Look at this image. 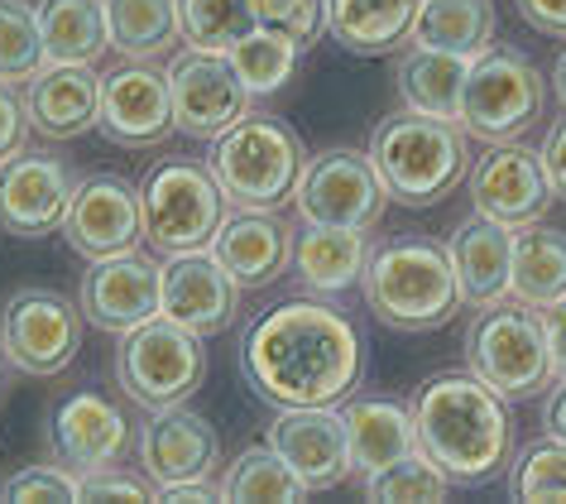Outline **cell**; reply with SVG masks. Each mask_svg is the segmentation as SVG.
<instances>
[{
	"label": "cell",
	"mask_w": 566,
	"mask_h": 504,
	"mask_svg": "<svg viewBox=\"0 0 566 504\" xmlns=\"http://www.w3.org/2000/svg\"><path fill=\"white\" fill-rule=\"evenodd\" d=\"M240 375L274 409L346 403L365 375V342L356 322L317 293L283 298L240 336Z\"/></svg>",
	"instance_id": "obj_1"
},
{
	"label": "cell",
	"mask_w": 566,
	"mask_h": 504,
	"mask_svg": "<svg viewBox=\"0 0 566 504\" xmlns=\"http://www.w3.org/2000/svg\"><path fill=\"white\" fill-rule=\"evenodd\" d=\"M537 159H543V168H547L552 192L566 202V111H562V120L543 135V149H537Z\"/></svg>",
	"instance_id": "obj_43"
},
{
	"label": "cell",
	"mask_w": 566,
	"mask_h": 504,
	"mask_svg": "<svg viewBox=\"0 0 566 504\" xmlns=\"http://www.w3.org/2000/svg\"><path fill=\"white\" fill-rule=\"evenodd\" d=\"M226 59H231L235 77L245 82L250 96H274V92H283L293 82V67H298L303 53L293 49L283 34L260 30V24H254V30L240 39V44L226 53Z\"/></svg>",
	"instance_id": "obj_34"
},
{
	"label": "cell",
	"mask_w": 566,
	"mask_h": 504,
	"mask_svg": "<svg viewBox=\"0 0 566 504\" xmlns=\"http://www.w3.org/2000/svg\"><path fill=\"white\" fill-rule=\"evenodd\" d=\"M509 298L528 307H552L566 298V231L533 221L514 231V264H509Z\"/></svg>",
	"instance_id": "obj_28"
},
{
	"label": "cell",
	"mask_w": 566,
	"mask_h": 504,
	"mask_svg": "<svg viewBox=\"0 0 566 504\" xmlns=\"http://www.w3.org/2000/svg\"><path fill=\"white\" fill-rule=\"evenodd\" d=\"M547 87L533 59L514 44H490L471 59L461 92V130L485 145H509L528 135V125L543 116Z\"/></svg>",
	"instance_id": "obj_9"
},
{
	"label": "cell",
	"mask_w": 566,
	"mask_h": 504,
	"mask_svg": "<svg viewBox=\"0 0 566 504\" xmlns=\"http://www.w3.org/2000/svg\"><path fill=\"white\" fill-rule=\"evenodd\" d=\"M264 442L289 461L293 471L307 481V490H336L356 475L350 461V438L346 418L336 403H307V409H279L269 423Z\"/></svg>",
	"instance_id": "obj_20"
},
{
	"label": "cell",
	"mask_w": 566,
	"mask_h": 504,
	"mask_svg": "<svg viewBox=\"0 0 566 504\" xmlns=\"http://www.w3.org/2000/svg\"><path fill=\"white\" fill-rule=\"evenodd\" d=\"M77 303L87 327L125 336L139 322L164 313V260L154 250L149 255L130 250V255H116V260H92L77 284Z\"/></svg>",
	"instance_id": "obj_16"
},
{
	"label": "cell",
	"mask_w": 566,
	"mask_h": 504,
	"mask_svg": "<svg viewBox=\"0 0 566 504\" xmlns=\"http://www.w3.org/2000/svg\"><path fill=\"white\" fill-rule=\"evenodd\" d=\"M168 67V92H174V125L192 139H217L226 125H235L250 111L254 96L245 82L235 77V67L217 49H188L182 44Z\"/></svg>",
	"instance_id": "obj_14"
},
{
	"label": "cell",
	"mask_w": 566,
	"mask_h": 504,
	"mask_svg": "<svg viewBox=\"0 0 566 504\" xmlns=\"http://www.w3.org/2000/svg\"><path fill=\"white\" fill-rule=\"evenodd\" d=\"M139 466L154 485H188V481H217L221 471V438L188 403H168V409H149L135 438Z\"/></svg>",
	"instance_id": "obj_18"
},
{
	"label": "cell",
	"mask_w": 566,
	"mask_h": 504,
	"mask_svg": "<svg viewBox=\"0 0 566 504\" xmlns=\"http://www.w3.org/2000/svg\"><path fill=\"white\" fill-rule=\"evenodd\" d=\"M111 49L120 59H174L178 34V0H106Z\"/></svg>",
	"instance_id": "obj_32"
},
{
	"label": "cell",
	"mask_w": 566,
	"mask_h": 504,
	"mask_svg": "<svg viewBox=\"0 0 566 504\" xmlns=\"http://www.w3.org/2000/svg\"><path fill=\"white\" fill-rule=\"evenodd\" d=\"M365 500H379V504H442L451 500V475L437 466L428 452H408L399 461H389L385 471L365 475Z\"/></svg>",
	"instance_id": "obj_35"
},
{
	"label": "cell",
	"mask_w": 566,
	"mask_h": 504,
	"mask_svg": "<svg viewBox=\"0 0 566 504\" xmlns=\"http://www.w3.org/2000/svg\"><path fill=\"white\" fill-rule=\"evenodd\" d=\"M240 313V284L211 250L164 260V317L182 322L197 336H217Z\"/></svg>",
	"instance_id": "obj_21"
},
{
	"label": "cell",
	"mask_w": 566,
	"mask_h": 504,
	"mask_svg": "<svg viewBox=\"0 0 566 504\" xmlns=\"http://www.w3.org/2000/svg\"><path fill=\"white\" fill-rule=\"evenodd\" d=\"M221 490H226V504H303L313 495L303 475L269 442L245 447V452L221 471Z\"/></svg>",
	"instance_id": "obj_33"
},
{
	"label": "cell",
	"mask_w": 566,
	"mask_h": 504,
	"mask_svg": "<svg viewBox=\"0 0 566 504\" xmlns=\"http://www.w3.org/2000/svg\"><path fill=\"white\" fill-rule=\"evenodd\" d=\"M509 500L518 504H566V442H528L509 466Z\"/></svg>",
	"instance_id": "obj_38"
},
{
	"label": "cell",
	"mask_w": 566,
	"mask_h": 504,
	"mask_svg": "<svg viewBox=\"0 0 566 504\" xmlns=\"http://www.w3.org/2000/svg\"><path fill=\"white\" fill-rule=\"evenodd\" d=\"M465 139L471 135L457 120H437L408 106L379 120L370 135V159L389 188V202L422 212V207L451 198V188L465 183V174H471V145Z\"/></svg>",
	"instance_id": "obj_4"
},
{
	"label": "cell",
	"mask_w": 566,
	"mask_h": 504,
	"mask_svg": "<svg viewBox=\"0 0 566 504\" xmlns=\"http://www.w3.org/2000/svg\"><path fill=\"white\" fill-rule=\"evenodd\" d=\"M30 111H24V92H15L10 82H0V164L15 159L20 149H30Z\"/></svg>",
	"instance_id": "obj_42"
},
{
	"label": "cell",
	"mask_w": 566,
	"mask_h": 504,
	"mask_svg": "<svg viewBox=\"0 0 566 504\" xmlns=\"http://www.w3.org/2000/svg\"><path fill=\"white\" fill-rule=\"evenodd\" d=\"M49 67L44 59V34H39V10L24 0H0V82L24 87Z\"/></svg>",
	"instance_id": "obj_37"
},
{
	"label": "cell",
	"mask_w": 566,
	"mask_h": 504,
	"mask_svg": "<svg viewBox=\"0 0 566 504\" xmlns=\"http://www.w3.org/2000/svg\"><path fill=\"white\" fill-rule=\"evenodd\" d=\"M67 250L82 260H116L145 245V212H139V188L116 174H87L73 192L63 221Z\"/></svg>",
	"instance_id": "obj_17"
},
{
	"label": "cell",
	"mask_w": 566,
	"mask_h": 504,
	"mask_svg": "<svg viewBox=\"0 0 566 504\" xmlns=\"http://www.w3.org/2000/svg\"><path fill=\"white\" fill-rule=\"evenodd\" d=\"M139 212H145V250L159 260L211 250L231 202L207 164L197 159H159L139 183Z\"/></svg>",
	"instance_id": "obj_7"
},
{
	"label": "cell",
	"mask_w": 566,
	"mask_h": 504,
	"mask_svg": "<svg viewBox=\"0 0 566 504\" xmlns=\"http://www.w3.org/2000/svg\"><path fill=\"white\" fill-rule=\"evenodd\" d=\"M254 30L250 0H178V34L188 49L231 53Z\"/></svg>",
	"instance_id": "obj_36"
},
{
	"label": "cell",
	"mask_w": 566,
	"mask_h": 504,
	"mask_svg": "<svg viewBox=\"0 0 566 504\" xmlns=\"http://www.w3.org/2000/svg\"><path fill=\"white\" fill-rule=\"evenodd\" d=\"M154 500H164V504H221L226 490H221V481H188V485L154 490Z\"/></svg>",
	"instance_id": "obj_45"
},
{
	"label": "cell",
	"mask_w": 566,
	"mask_h": 504,
	"mask_svg": "<svg viewBox=\"0 0 566 504\" xmlns=\"http://www.w3.org/2000/svg\"><path fill=\"white\" fill-rule=\"evenodd\" d=\"M465 188H471V207L480 217L500 221L509 231H523L533 221H543V212L552 207V183L547 168L537 159V149L518 145H485L480 159H471V174H465Z\"/></svg>",
	"instance_id": "obj_15"
},
{
	"label": "cell",
	"mask_w": 566,
	"mask_h": 504,
	"mask_svg": "<svg viewBox=\"0 0 566 504\" xmlns=\"http://www.w3.org/2000/svg\"><path fill=\"white\" fill-rule=\"evenodd\" d=\"M6 366H10V360H6V351H0V375H6Z\"/></svg>",
	"instance_id": "obj_49"
},
{
	"label": "cell",
	"mask_w": 566,
	"mask_h": 504,
	"mask_svg": "<svg viewBox=\"0 0 566 504\" xmlns=\"http://www.w3.org/2000/svg\"><path fill=\"white\" fill-rule=\"evenodd\" d=\"M293 202H298V217L317 227L375 231V221L389 207V188L375 174L370 149H322L307 159Z\"/></svg>",
	"instance_id": "obj_11"
},
{
	"label": "cell",
	"mask_w": 566,
	"mask_h": 504,
	"mask_svg": "<svg viewBox=\"0 0 566 504\" xmlns=\"http://www.w3.org/2000/svg\"><path fill=\"white\" fill-rule=\"evenodd\" d=\"M82 174L53 149H20L0 164V231L20 241H44L63 231Z\"/></svg>",
	"instance_id": "obj_12"
},
{
	"label": "cell",
	"mask_w": 566,
	"mask_h": 504,
	"mask_svg": "<svg viewBox=\"0 0 566 504\" xmlns=\"http://www.w3.org/2000/svg\"><path fill=\"white\" fill-rule=\"evenodd\" d=\"M346 418V438H350V461H356V475H375L385 471L389 461L408 456L418 447V423L413 409L389 395H360L342 403Z\"/></svg>",
	"instance_id": "obj_27"
},
{
	"label": "cell",
	"mask_w": 566,
	"mask_h": 504,
	"mask_svg": "<svg viewBox=\"0 0 566 504\" xmlns=\"http://www.w3.org/2000/svg\"><path fill=\"white\" fill-rule=\"evenodd\" d=\"M82 303H73L59 288H15L0 307V351L6 360L34 380H53L73 366L82 351Z\"/></svg>",
	"instance_id": "obj_10"
},
{
	"label": "cell",
	"mask_w": 566,
	"mask_h": 504,
	"mask_svg": "<svg viewBox=\"0 0 566 504\" xmlns=\"http://www.w3.org/2000/svg\"><path fill=\"white\" fill-rule=\"evenodd\" d=\"M370 260V231H346V227H317L303 221L293 235V274H298L303 293L317 298H336V293L356 288Z\"/></svg>",
	"instance_id": "obj_24"
},
{
	"label": "cell",
	"mask_w": 566,
	"mask_h": 504,
	"mask_svg": "<svg viewBox=\"0 0 566 504\" xmlns=\"http://www.w3.org/2000/svg\"><path fill=\"white\" fill-rule=\"evenodd\" d=\"M39 34L49 63H96L111 49L106 0H39Z\"/></svg>",
	"instance_id": "obj_30"
},
{
	"label": "cell",
	"mask_w": 566,
	"mask_h": 504,
	"mask_svg": "<svg viewBox=\"0 0 566 504\" xmlns=\"http://www.w3.org/2000/svg\"><path fill=\"white\" fill-rule=\"evenodd\" d=\"M207 380V346L174 317H149L130 327L116 346V385L139 409L188 403Z\"/></svg>",
	"instance_id": "obj_8"
},
{
	"label": "cell",
	"mask_w": 566,
	"mask_h": 504,
	"mask_svg": "<svg viewBox=\"0 0 566 504\" xmlns=\"http://www.w3.org/2000/svg\"><path fill=\"white\" fill-rule=\"evenodd\" d=\"M518 15L528 20L537 34L566 39V0H518Z\"/></svg>",
	"instance_id": "obj_44"
},
{
	"label": "cell",
	"mask_w": 566,
	"mask_h": 504,
	"mask_svg": "<svg viewBox=\"0 0 566 504\" xmlns=\"http://www.w3.org/2000/svg\"><path fill=\"white\" fill-rule=\"evenodd\" d=\"M360 293L379 327L394 332H437L465 307L451 245L432 235H389L370 245Z\"/></svg>",
	"instance_id": "obj_3"
},
{
	"label": "cell",
	"mask_w": 566,
	"mask_h": 504,
	"mask_svg": "<svg viewBox=\"0 0 566 504\" xmlns=\"http://www.w3.org/2000/svg\"><path fill=\"white\" fill-rule=\"evenodd\" d=\"M543 322H547V346H552V370L557 380H566V298L543 307Z\"/></svg>",
	"instance_id": "obj_46"
},
{
	"label": "cell",
	"mask_w": 566,
	"mask_h": 504,
	"mask_svg": "<svg viewBox=\"0 0 566 504\" xmlns=\"http://www.w3.org/2000/svg\"><path fill=\"white\" fill-rule=\"evenodd\" d=\"M552 92H557V102L566 111V49L557 53V63H552Z\"/></svg>",
	"instance_id": "obj_48"
},
{
	"label": "cell",
	"mask_w": 566,
	"mask_h": 504,
	"mask_svg": "<svg viewBox=\"0 0 566 504\" xmlns=\"http://www.w3.org/2000/svg\"><path fill=\"white\" fill-rule=\"evenodd\" d=\"M0 504H77V475L67 466H24L0 481Z\"/></svg>",
	"instance_id": "obj_40"
},
{
	"label": "cell",
	"mask_w": 566,
	"mask_h": 504,
	"mask_svg": "<svg viewBox=\"0 0 566 504\" xmlns=\"http://www.w3.org/2000/svg\"><path fill=\"white\" fill-rule=\"evenodd\" d=\"M207 168L217 174V183L231 207L279 212V207H289L298 198L307 149H303V135L283 116L245 111L235 125H226V130L211 139Z\"/></svg>",
	"instance_id": "obj_5"
},
{
	"label": "cell",
	"mask_w": 566,
	"mask_h": 504,
	"mask_svg": "<svg viewBox=\"0 0 566 504\" xmlns=\"http://www.w3.org/2000/svg\"><path fill=\"white\" fill-rule=\"evenodd\" d=\"M465 73H471V59H457V53H432V49H413L399 59V96L408 111H422V116L437 120H457L461 125V92H465Z\"/></svg>",
	"instance_id": "obj_29"
},
{
	"label": "cell",
	"mask_w": 566,
	"mask_h": 504,
	"mask_svg": "<svg viewBox=\"0 0 566 504\" xmlns=\"http://www.w3.org/2000/svg\"><path fill=\"white\" fill-rule=\"evenodd\" d=\"M154 485L145 466L130 471V466H96V471H82L77 475V504H111V500H125V504H149L154 500Z\"/></svg>",
	"instance_id": "obj_41"
},
{
	"label": "cell",
	"mask_w": 566,
	"mask_h": 504,
	"mask_svg": "<svg viewBox=\"0 0 566 504\" xmlns=\"http://www.w3.org/2000/svg\"><path fill=\"white\" fill-rule=\"evenodd\" d=\"M211 255L235 274L240 288H269L293 270V227L279 212L231 207V217L221 221L217 241H211Z\"/></svg>",
	"instance_id": "obj_23"
},
{
	"label": "cell",
	"mask_w": 566,
	"mask_h": 504,
	"mask_svg": "<svg viewBox=\"0 0 566 504\" xmlns=\"http://www.w3.org/2000/svg\"><path fill=\"white\" fill-rule=\"evenodd\" d=\"M111 145L145 149L164 145L174 125V92H168V67L159 59H120L102 73V125Z\"/></svg>",
	"instance_id": "obj_13"
},
{
	"label": "cell",
	"mask_w": 566,
	"mask_h": 504,
	"mask_svg": "<svg viewBox=\"0 0 566 504\" xmlns=\"http://www.w3.org/2000/svg\"><path fill=\"white\" fill-rule=\"evenodd\" d=\"M461 356H465V370L480 375L490 389H500L509 403L547 395V385L557 380L543 307H528V303L509 298V293L475 307L465 342H461Z\"/></svg>",
	"instance_id": "obj_6"
},
{
	"label": "cell",
	"mask_w": 566,
	"mask_h": 504,
	"mask_svg": "<svg viewBox=\"0 0 566 504\" xmlns=\"http://www.w3.org/2000/svg\"><path fill=\"white\" fill-rule=\"evenodd\" d=\"M24 111L44 139L92 135L102 125V73L92 63H49L24 82Z\"/></svg>",
	"instance_id": "obj_22"
},
{
	"label": "cell",
	"mask_w": 566,
	"mask_h": 504,
	"mask_svg": "<svg viewBox=\"0 0 566 504\" xmlns=\"http://www.w3.org/2000/svg\"><path fill=\"white\" fill-rule=\"evenodd\" d=\"M418 452H428L451 481L480 485L500 475L514 447L509 399L471 370H442L413 395Z\"/></svg>",
	"instance_id": "obj_2"
},
{
	"label": "cell",
	"mask_w": 566,
	"mask_h": 504,
	"mask_svg": "<svg viewBox=\"0 0 566 504\" xmlns=\"http://www.w3.org/2000/svg\"><path fill=\"white\" fill-rule=\"evenodd\" d=\"M422 0H327V34L356 59H389L413 44Z\"/></svg>",
	"instance_id": "obj_25"
},
{
	"label": "cell",
	"mask_w": 566,
	"mask_h": 504,
	"mask_svg": "<svg viewBox=\"0 0 566 504\" xmlns=\"http://www.w3.org/2000/svg\"><path fill=\"white\" fill-rule=\"evenodd\" d=\"M543 432L547 438L566 442V380L547 385V399H543Z\"/></svg>",
	"instance_id": "obj_47"
},
{
	"label": "cell",
	"mask_w": 566,
	"mask_h": 504,
	"mask_svg": "<svg viewBox=\"0 0 566 504\" xmlns=\"http://www.w3.org/2000/svg\"><path fill=\"white\" fill-rule=\"evenodd\" d=\"M254 24L283 34L298 53H307L327 34V0H250Z\"/></svg>",
	"instance_id": "obj_39"
},
{
	"label": "cell",
	"mask_w": 566,
	"mask_h": 504,
	"mask_svg": "<svg viewBox=\"0 0 566 504\" xmlns=\"http://www.w3.org/2000/svg\"><path fill=\"white\" fill-rule=\"evenodd\" d=\"M451 264L461 279V298L465 307H485L509 293V264H514V231L500 221L471 212L451 231Z\"/></svg>",
	"instance_id": "obj_26"
},
{
	"label": "cell",
	"mask_w": 566,
	"mask_h": 504,
	"mask_svg": "<svg viewBox=\"0 0 566 504\" xmlns=\"http://www.w3.org/2000/svg\"><path fill=\"white\" fill-rule=\"evenodd\" d=\"M139 438V423L125 403H111L96 389H77V395L59 399V409L49 413V447L59 456V466L73 475L116 466Z\"/></svg>",
	"instance_id": "obj_19"
},
{
	"label": "cell",
	"mask_w": 566,
	"mask_h": 504,
	"mask_svg": "<svg viewBox=\"0 0 566 504\" xmlns=\"http://www.w3.org/2000/svg\"><path fill=\"white\" fill-rule=\"evenodd\" d=\"M494 44V0H422L413 49L475 59Z\"/></svg>",
	"instance_id": "obj_31"
}]
</instances>
